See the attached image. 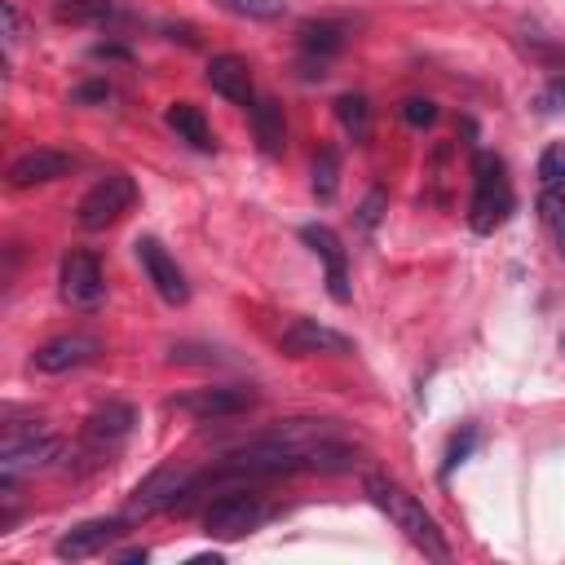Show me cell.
<instances>
[{
	"instance_id": "1",
	"label": "cell",
	"mask_w": 565,
	"mask_h": 565,
	"mask_svg": "<svg viewBox=\"0 0 565 565\" xmlns=\"http://www.w3.org/2000/svg\"><path fill=\"white\" fill-rule=\"evenodd\" d=\"M366 494H371V503L424 552V556H433V561H450V547H446V539H441V530H437V521L424 512V503L411 494V490H402L397 481H388L384 472H371L366 477Z\"/></svg>"
},
{
	"instance_id": "2",
	"label": "cell",
	"mask_w": 565,
	"mask_h": 565,
	"mask_svg": "<svg viewBox=\"0 0 565 565\" xmlns=\"http://www.w3.org/2000/svg\"><path fill=\"white\" fill-rule=\"evenodd\" d=\"M512 181H508V168L499 154L490 150H477L472 159V203H468V225L477 234H494L508 216H512Z\"/></svg>"
},
{
	"instance_id": "3",
	"label": "cell",
	"mask_w": 565,
	"mask_h": 565,
	"mask_svg": "<svg viewBox=\"0 0 565 565\" xmlns=\"http://www.w3.org/2000/svg\"><path fill=\"white\" fill-rule=\"evenodd\" d=\"M57 450H62V441L49 428H9L4 441H0V481L49 468L57 459Z\"/></svg>"
},
{
	"instance_id": "4",
	"label": "cell",
	"mask_w": 565,
	"mask_h": 565,
	"mask_svg": "<svg viewBox=\"0 0 565 565\" xmlns=\"http://www.w3.org/2000/svg\"><path fill=\"white\" fill-rule=\"evenodd\" d=\"M137 199V185L128 172H106L84 199H79V225L84 230H106L110 221H119Z\"/></svg>"
},
{
	"instance_id": "5",
	"label": "cell",
	"mask_w": 565,
	"mask_h": 565,
	"mask_svg": "<svg viewBox=\"0 0 565 565\" xmlns=\"http://www.w3.org/2000/svg\"><path fill=\"white\" fill-rule=\"evenodd\" d=\"M260 516H265V508H260L256 494H247V490H225L221 499L207 503L203 530H207L212 539H243L247 530L260 525Z\"/></svg>"
},
{
	"instance_id": "6",
	"label": "cell",
	"mask_w": 565,
	"mask_h": 565,
	"mask_svg": "<svg viewBox=\"0 0 565 565\" xmlns=\"http://www.w3.org/2000/svg\"><path fill=\"white\" fill-rule=\"evenodd\" d=\"M62 296L75 305V309H97L102 296H106V278H102V265L93 252H66L62 256Z\"/></svg>"
},
{
	"instance_id": "7",
	"label": "cell",
	"mask_w": 565,
	"mask_h": 565,
	"mask_svg": "<svg viewBox=\"0 0 565 565\" xmlns=\"http://www.w3.org/2000/svg\"><path fill=\"white\" fill-rule=\"evenodd\" d=\"M132 247H137V260H141L146 278L154 282V291H159L168 305H185V300H190V282H185L181 265L168 256V247H163L159 238H137Z\"/></svg>"
},
{
	"instance_id": "8",
	"label": "cell",
	"mask_w": 565,
	"mask_h": 565,
	"mask_svg": "<svg viewBox=\"0 0 565 565\" xmlns=\"http://www.w3.org/2000/svg\"><path fill=\"white\" fill-rule=\"evenodd\" d=\"M190 477H194L190 468H154V472L137 486L128 516H154V512H163V508H181V499H185V490H190Z\"/></svg>"
},
{
	"instance_id": "9",
	"label": "cell",
	"mask_w": 565,
	"mask_h": 565,
	"mask_svg": "<svg viewBox=\"0 0 565 565\" xmlns=\"http://www.w3.org/2000/svg\"><path fill=\"white\" fill-rule=\"evenodd\" d=\"M300 238L309 243L313 256H322L331 300H335V305H349V300H353V287H349V260H344V243L335 238V230H331V225H305Z\"/></svg>"
},
{
	"instance_id": "10",
	"label": "cell",
	"mask_w": 565,
	"mask_h": 565,
	"mask_svg": "<svg viewBox=\"0 0 565 565\" xmlns=\"http://www.w3.org/2000/svg\"><path fill=\"white\" fill-rule=\"evenodd\" d=\"M102 353V340L97 335H57L49 344H40L31 353V366L44 371V375H62V371H75V366H88L93 358Z\"/></svg>"
},
{
	"instance_id": "11",
	"label": "cell",
	"mask_w": 565,
	"mask_h": 565,
	"mask_svg": "<svg viewBox=\"0 0 565 565\" xmlns=\"http://www.w3.org/2000/svg\"><path fill=\"white\" fill-rule=\"evenodd\" d=\"M124 516H97V521H84V525H75V530H66L57 543H53V552L62 556V561H88V556H97V552H106L119 534H124Z\"/></svg>"
},
{
	"instance_id": "12",
	"label": "cell",
	"mask_w": 565,
	"mask_h": 565,
	"mask_svg": "<svg viewBox=\"0 0 565 565\" xmlns=\"http://www.w3.org/2000/svg\"><path fill=\"white\" fill-rule=\"evenodd\" d=\"M278 349L287 358H309V353H349V335L331 331L327 322H313V318H296L282 335H278Z\"/></svg>"
},
{
	"instance_id": "13",
	"label": "cell",
	"mask_w": 565,
	"mask_h": 565,
	"mask_svg": "<svg viewBox=\"0 0 565 565\" xmlns=\"http://www.w3.org/2000/svg\"><path fill=\"white\" fill-rule=\"evenodd\" d=\"M75 168V159L71 154H62V150H26V154H18L13 163H9V185L13 190H26V185H44V181H57V177H66Z\"/></svg>"
},
{
	"instance_id": "14",
	"label": "cell",
	"mask_w": 565,
	"mask_h": 565,
	"mask_svg": "<svg viewBox=\"0 0 565 565\" xmlns=\"http://www.w3.org/2000/svg\"><path fill=\"white\" fill-rule=\"evenodd\" d=\"M252 402H256L252 388L225 384V388H199V393H190V397H177V411H185V415H194V419H225V415L247 411Z\"/></svg>"
},
{
	"instance_id": "15",
	"label": "cell",
	"mask_w": 565,
	"mask_h": 565,
	"mask_svg": "<svg viewBox=\"0 0 565 565\" xmlns=\"http://www.w3.org/2000/svg\"><path fill=\"white\" fill-rule=\"evenodd\" d=\"M207 84H212L221 97L238 102V106H252V102H256L252 71H247V62H243V57H234V53H221V57H212V62H207Z\"/></svg>"
},
{
	"instance_id": "16",
	"label": "cell",
	"mask_w": 565,
	"mask_h": 565,
	"mask_svg": "<svg viewBox=\"0 0 565 565\" xmlns=\"http://www.w3.org/2000/svg\"><path fill=\"white\" fill-rule=\"evenodd\" d=\"M252 132H256V146L278 159L287 150V119H282V106L274 97H256L252 102Z\"/></svg>"
},
{
	"instance_id": "17",
	"label": "cell",
	"mask_w": 565,
	"mask_h": 565,
	"mask_svg": "<svg viewBox=\"0 0 565 565\" xmlns=\"http://www.w3.org/2000/svg\"><path fill=\"white\" fill-rule=\"evenodd\" d=\"M168 128L181 141H190L194 150H212V128H207V119H203V110L194 102H172L168 106Z\"/></svg>"
},
{
	"instance_id": "18",
	"label": "cell",
	"mask_w": 565,
	"mask_h": 565,
	"mask_svg": "<svg viewBox=\"0 0 565 565\" xmlns=\"http://www.w3.org/2000/svg\"><path fill=\"white\" fill-rule=\"evenodd\" d=\"M132 424H137V411H132V406L106 402V406L93 411V419H88V441H119V437L132 433Z\"/></svg>"
},
{
	"instance_id": "19",
	"label": "cell",
	"mask_w": 565,
	"mask_h": 565,
	"mask_svg": "<svg viewBox=\"0 0 565 565\" xmlns=\"http://www.w3.org/2000/svg\"><path fill=\"white\" fill-rule=\"evenodd\" d=\"M335 119H340V128H344L358 146L371 137V106H366L362 93H344V97H335Z\"/></svg>"
},
{
	"instance_id": "20",
	"label": "cell",
	"mask_w": 565,
	"mask_h": 565,
	"mask_svg": "<svg viewBox=\"0 0 565 565\" xmlns=\"http://www.w3.org/2000/svg\"><path fill=\"white\" fill-rule=\"evenodd\" d=\"M340 44H344V26H335V22H309L300 31V49L309 57H318V62H327L331 53H340Z\"/></svg>"
},
{
	"instance_id": "21",
	"label": "cell",
	"mask_w": 565,
	"mask_h": 565,
	"mask_svg": "<svg viewBox=\"0 0 565 565\" xmlns=\"http://www.w3.org/2000/svg\"><path fill=\"white\" fill-rule=\"evenodd\" d=\"M313 194H318V203H331L335 199V190H340V154L327 146V150H318V159H313Z\"/></svg>"
},
{
	"instance_id": "22",
	"label": "cell",
	"mask_w": 565,
	"mask_h": 565,
	"mask_svg": "<svg viewBox=\"0 0 565 565\" xmlns=\"http://www.w3.org/2000/svg\"><path fill=\"white\" fill-rule=\"evenodd\" d=\"M216 4L230 9V13H238V18H256V22H274V18L287 13L282 0H216Z\"/></svg>"
},
{
	"instance_id": "23",
	"label": "cell",
	"mask_w": 565,
	"mask_h": 565,
	"mask_svg": "<svg viewBox=\"0 0 565 565\" xmlns=\"http://www.w3.org/2000/svg\"><path fill=\"white\" fill-rule=\"evenodd\" d=\"M539 181L543 185H565V141H556L539 154Z\"/></svg>"
},
{
	"instance_id": "24",
	"label": "cell",
	"mask_w": 565,
	"mask_h": 565,
	"mask_svg": "<svg viewBox=\"0 0 565 565\" xmlns=\"http://www.w3.org/2000/svg\"><path fill=\"white\" fill-rule=\"evenodd\" d=\"M539 212H543L547 225H565V185H543Z\"/></svg>"
},
{
	"instance_id": "25",
	"label": "cell",
	"mask_w": 565,
	"mask_h": 565,
	"mask_svg": "<svg viewBox=\"0 0 565 565\" xmlns=\"http://www.w3.org/2000/svg\"><path fill=\"white\" fill-rule=\"evenodd\" d=\"M402 119H406L411 128H428V124L437 119V106H433L428 97H411V102L402 106Z\"/></svg>"
},
{
	"instance_id": "26",
	"label": "cell",
	"mask_w": 565,
	"mask_h": 565,
	"mask_svg": "<svg viewBox=\"0 0 565 565\" xmlns=\"http://www.w3.org/2000/svg\"><path fill=\"white\" fill-rule=\"evenodd\" d=\"M0 22H4V49H13V44H18V35H22V18H18L13 0H4V4H0Z\"/></svg>"
},
{
	"instance_id": "27",
	"label": "cell",
	"mask_w": 565,
	"mask_h": 565,
	"mask_svg": "<svg viewBox=\"0 0 565 565\" xmlns=\"http://www.w3.org/2000/svg\"><path fill=\"white\" fill-rule=\"evenodd\" d=\"M380 212H384V190H371V194L362 199V207H358V221L371 230V225L380 221Z\"/></svg>"
},
{
	"instance_id": "28",
	"label": "cell",
	"mask_w": 565,
	"mask_h": 565,
	"mask_svg": "<svg viewBox=\"0 0 565 565\" xmlns=\"http://www.w3.org/2000/svg\"><path fill=\"white\" fill-rule=\"evenodd\" d=\"M472 441H477V433H472V428H468L463 437H455V441H450V450H446V468H441L446 477H450V468H455V463H463V455L472 450Z\"/></svg>"
},
{
	"instance_id": "29",
	"label": "cell",
	"mask_w": 565,
	"mask_h": 565,
	"mask_svg": "<svg viewBox=\"0 0 565 565\" xmlns=\"http://www.w3.org/2000/svg\"><path fill=\"white\" fill-rule=\"evenodd\" d=\"M110 97V84H84L71 93V102H106Z\"/></svg>"
},
{
	"instance_id": "30",
	"label": "cell",
	"mask_w": 565,
	"mask_h": 565,
	"mask_svg": "<svg viewBox=\"0 0 565 565\" xmlns=\"http://www.w3.org/2000/svg\"><path fill=\"white\" fill-rule=\"evenodd\" d=\"M71 4H88V9H106V0H71Z\"/></svg>"
},
{
	"instance_id": "31",
	"label": "cell",
	"mask_w": 565,
	"mask_h": 565,
	"mask_svg": "<svg viewBox=\"0 0 565 565\" xmlns=\"http://www.w3.org/2000/svg\"><path fill=\"white\" fill-rule=\"evenodd\" d=\"M561 247H565V225H561Z\"/></svg>"
},
{
	"instance_id": "32",
	"label": "cell",
	"mask_w": 565,
	"mask_h": 565,
	"mask_svg": "<svg viewBox=\"0 0 565 565\" xmlns=\"http://www.w3.org/2000/svg\"><path fill=\"white\" fill-rule=\"evenodd\" d=\"M561 344H565V340H561Z\"/></svg>"
}]
</instances>
